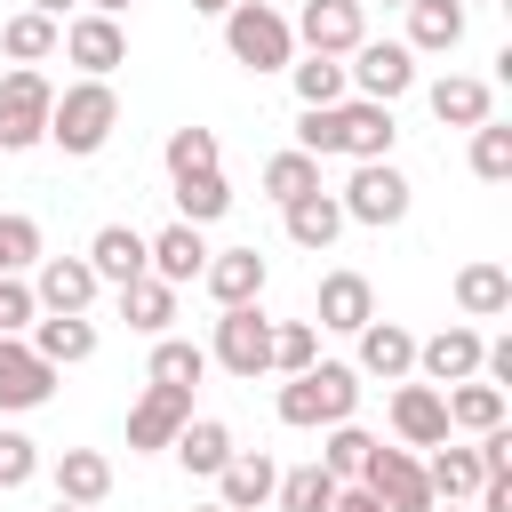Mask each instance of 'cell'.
<instances>
[{"mask_svg":"<svg viewBox=\"0 0 512 512\" xmlns=\"http://www.w3.org/2000/svg\"><path fill=\"white\" fill-rule=\"evenodd\" d=\"M392 104H368V96H344V104H304V120H296V152H312V160H328V152H344V160H392Z\"/></svg>","mask_w":512,"mask_h":512,"instance_id":"cell-1","label":"cell"},{"mask_svg":"<svg viewBox=\"0 0 512 512\" xmlns=\"http://www.w3.org/2000/svg\"><path fill=\"white\" fill-rule=\"evenodd\" d=\"M352 408H360V368H344V360H312L280 384V424H296V432L344 424Z\"/></svg>","mask_w":512,"mask_h":512,"instance_id":"cell-2","label":"cell"},{"mask_svg":"<svg viewBox=\"0 0 512 512\" xmlns=\"http://www.w3.org/2000/svg\"><path fill=\"white\" fill-rule=\"evenodd\" d=\"M112 128H120V96H112V80H80V88H64V96L48 104V144H64L72 160L104 152Z\"/></svg>","mask_w":512,"mask_h":512,"instance_id":"cell-3","label":"cell"},{"mask_svg":"<svg viewBox=\"0 0 512 512\" xmlns=\"http://www.w3.org/2000/svg\"><path fill=\"white\" fill-rule=\"evenodd\" d=\"M224 48H232V64H248V72H288V64H296V32H288V16L264 8V0H232V8H224Z\"/></svg>","mask_w":512,"mask_h":512,"instance_id":"cell-4","label":"cell"},{"mask_svg":"<svg viewBox=\"0 0 512 512\" xmlns=\"http://www.w3.org/2000/svg\"><path fill=\"white\" fill-rule=\"evenodd\" d=\"M208 360H216L224 376H240V384L272 376V320H264L256 304H224V312H216V344H208Z\"/></svg>","mask_w":512,"mask_h":512,"instance_id":"cell-5","label":"cell"},{"mask_svg":"<svg viewBox=\"0 0 512 512\" xmlns=\"http://www.w3.org/2000/svg\"><path fill=\"white\" fill-rule=\"evenodd\" d=\"M344 224H400L408 216V176L392 160H352V184L336 192Z\"/></svg>","mask_w":512,"mask_h":512,"instance_id":"cell-6","label":"cell"},{"mask_svg":"<svg viewBox=\"0 0 512 512\" xmlns=\"http://www.w3.org/2000/svg\"><path fill=\"white\" fill-rule=\"evenodd\" d=\"M48 104H56V88H48L32 64H16V72L0 80V152H32V144L48 136Z\"/></svg>","mask_w":512,"mask_h":512,"instance_id":"cell-7","label":"cell"},{"mask_svg":"<svg viewBox=\"0 0 512 512\" xmlns=\"http://www.w3.org/2000/svg\"><path fill=\"white\" fill-rule=\"evenodd\" d=\"M360 488H376V504L384 512H432V480H424V464H416V448H368V464H360Z\"/></svg>","mask_w":512,"mask_h":512,"instance_id":"cell-8","label":"cell"},{"mask_svg":"<svg viewBox=\"0 0 512 512\" xmlns=\"http://www.w3.org/2000/svg\"><path fill=\"white\" fill-rule=\"evenodd\" d=\"M344 80H352L368 104H392V96L416 88V48H408V40H360L352 64H344Z\"/></svg>","mask_w":512,"mask_h":512,"instance_id":"cell-9","label":"cell"},{"mask_svg":"<svg viewBox=\"0 0 512 512\" xmlns=\"http://www.w3.org/2000/svg\"><path fill=\"white\" fill-rule=\"evenodd\" d=\"M312 56H352L360 40H368V8L360 0H304V16L288 24Z\"/></svg>","mask_w":512,"mask_h":512,"instance_id":"cell-10","label":"cell"},{"mask_svg":"<svg viewBox=\"0 0 512 512\" xmlns=\"http://www.w3.org/2000/svg\"><path fill=\"white\" fill-rule=\"evenodd\" d=\"M56 48H64L88 80H112V72L128 64V32H120V16H96V8H88V16H72Z\"/></svg>","mask_w":512,"mask_h":512,"instance_id":"cell-11","label":"cell"},{"mask_svg":"<svg viewBox=\"0 0 512 512\" xmlns=\"http://www.w3.org/2000/svg\"><path fill=\"white\" fill-rule=\"evenodd\" d=\"M192 416V384H144V400L128 408V448H168Z\"/></svg>","mask_w":512,"mask_h":512,"instance_id":"cell-12","label":"cell"},{"mask_svg":"<svg viewBox=\"0 0 512 512\" xmlns=\"http://www.w3.org/2000/svg\"><path fill=\"white\" fill-rule=\"evenodd\" d=\"M48 392H56V368H48L24 336H0V408L24 416V408H40Z\"/></svg>","mask_w":512,"mask_h":512,"instance_id":"cell-13","label":"cell"},{"mask_svg":"<svg viewBox=\"0 0 512 512\" xmlns=\"http://www.w3.org/2000/svg\"><path fill=\"white\" fill-rule=\"evenodd\" d=\"M392 432H400V448H440V440H448V400H440V384H408V376H400V392H392Z\"/></svg>","mask_w":512,"mask_h":512,"instance_id":"cell-14","label":"cell"},{"mask_svg":"<svg viewBox=\"0 0 512 512\" xmlns=\"http://www.w3.org/2000/svg\"><path fill=\"white\" fill-rule=\"evenodd\" d=\"M200 280H208L216 312H224V304H256V296H264V256H256V248H208Z\"/></svg>","mask_w":512,"mask_h":512,"instance_id":"cell-15","label":"cell"},{"mask_svg":"<svg viewBox=\"0 0 512 512\" xmlns=\"http://www.w3.org/2000/svg\"><path fill=\"white\" fill-rule=\"evenodd\" d=\"M96 288H104V280L88 272V256H40V280H32L40 312H88Z\"/></svg>","mask_w":512,"mask_h":512,"instance_id":"cell-16","label":"cell"},{"mask_svg":"<svg viewBox=\"0 0 512 512\" xmlns=\"http://www.w3.org/2000/svg\"><path fill=\"white\" fill-rule=\"evenodd\" d=\"M480 328H440V336H424L416 344V368H424V384H464V376H480Z\"/></svg>","mask_w":512,"mask_h":512,"instance_id":"cell-17","label":"cell"},{"mask_svg":"<svg viewBox=\"0 0 512 512\" xmlns=\"http://www.w3.org/2000/svg\"><path fill=\"white\" fill-rule=\"evenodd\" d=\"M88 272H96V280H112V288L144 280V272H152V256H144V232H136V224H104V232L88 240Z\"/></svg>","mask_w":512,"mask_h":512,"instance_id":"cell-18","label":"cell"},{"mask_svg":"<svg viewBox=\"0 0 512 512\" xmlns=\"http://www.w3.org/2000/svg\"><path fill=\"white\" fill-rule=\"evenodd\" d=\"M352 336H360V376H384V384L416 376V336H408L400 320H368V328H352Z\"/></svg>","mask_w":512,"mask_h":512,"instance_id":"cell-19","label":"cell"},{"mask_svg":"<svg viewBox=\"0 0 512 512\" xmlns=\"http://www.w3.org/2000/svg\"><path fill=\"white\" fill-rule=\"evenodd\" d=\"M424 104H432L440 128H480L496 96H488V80H472V72H440V80L424 88Z\"/></svg>","mask_w":512,"mask_h":512,"instance_id":"cell-20","label":"cell"},{"mask_svg":"<svg viewBox=\"0 0 512 512\" xmlns=\"http://www.w3.org/2000/svg\"><path fill=\"white\" fill-rule=\"evenodd\" d=\"M144 256H152V280L184 288V280H200L208 240H200V224H168V232H152V240H144Z\"/></svg>","mask_w":512,"mask_h":512,"instance_id":"cell-21","label":"cell"},{"mask_svg":"<svg viewBox=\"0 0 512 512\" xmlns=\"http://www.w3.org/2000/svg\"><path fill=\"white\" fill-rule=\"evenodd\" d=\"M32 352L48 368H80L96 352V320L88 312H48V320H32Z\"/></svg>","mask_w":512,"mask_h":512,"instance_id":"cell-22","label":"cell"},{"mask_svg":"<svg viewBox=\"0 0 512 512\" xmlns=\"http://www.w3.org/2000/svg\"><path fill=\"white\" fill-rule=\"evenodd\" d=\"M272 488H280V472H272L264 448H256V456L232 448V464L216 472V504H224V512H256V504H272Z\"/></svg>","mask_w":512,"mask_h":512,"instance_id":"cell-23","label":"cell"},{"mask_svg":"<svg viewBox=\"0 0 512 512\" xmlns=\"http://www.w3.org/2000/svg\"><path fill=\"white\" fill-rule=\"evenodd\" d=\"M368 320H376V288H368L360 272H328V280H320V328L352 336V328H368Z\"/></svg>","mask_w":512,"mask_h":512,"instance_id":"cell-24","label":"cell"},{"mask_svg":"<svg viewBox=\"0 0 512 512\" xmlns=\"http://www.w3.org/2000/svg\"><path fill=\"white\" fill-rule=\"evenodd\" d=\"M168 448H176V464H184L192 480H216V472L232 464V432H224L216 416H184V432H176Z\"/></svg>","mask_w":512,"mask_h":512,"instance_id":"cell-25","label":"cell"},{"mask_svg":"<svg viewBox=\"0 0 512 512\" xmlns=\"http://www.w3.org/2000/svg\"><path fill=\"white\" fill-rule=\"evenodd\" d=\"M464 40V0H408V48L416 56H448Z\"/></svg>","mask_w":512,"mask_h":512,"instance_id":"cell-26","label":"cell"},{"mask_svg":"<svg viewBox=\"0 0 512 512\" xmlns=\"http://www.w3.org/2000/svg\"><path fill=\"white\" fill-rule=\"evenodd\" d=\"M336 232H344V208H336V192H304V200H288V240H296V248L328 256V248H336Z\"/></svg>","mask_w":512,"mask_h":512,"instance_id":"cell-27","label":"cell"},{"mask_svg":"<svg viewBox=\"0 0 512 512\" xmlns=\"http://www.w3.org/2000/svg\"><path fill=\"white\" fill-rule=\"evenodd\" d=\"M56 496H64V504H104V496H112V456L64 448V456H56Z\"/></svg>","mask_w":512,"mask_h":512,"instance_id":"cell-28","label":"cell"},{"mask_svg":"<svg viewBox=\"0 0 512 512\" xmlns=\"http://www.w3.org/2000/svg\"><path fill=\"white\" fill-rule=\"evenodd\" d=\"M456 304H464L472 320H504V312H512V272H504V264H464V272H456Z\"/></svg>","mask_w":512,"mask_h":512,"instance_id":"cell-29","label":"cell"},{"mask_svg":"<svg viewBox=\"0 0 512 512\" xmlns=\"http://www.w3.org/2000/svg\"><path fill=\"white\" fill-rule=\"evenodd\" d=\"M120 320H128L136 336H168V320H176V288L152 280V272L128 280V288H120Z\"/></svg>","mask_w":512,"mask_h":512,"instance_id":"cell-30","label":"cell"},{"mask_svg":"<svg viewBox=\"0 0 512 512\" xmlns=\"http://www.w3.org/2000/svg\"><path fill=\"white\" fill-rule=\"evenodd\" d=\"M440 400H448V432H488V424H504V392L480 384V376H464L456 392L440 384Z\"/></svg>","mask_w":512,"mask_h":512,"instance_id":"cell-31","label":"cell"},{"mask_svg":"<svg viewBox=\"0 0 512 512\" xmlns=\"http://www.w3.org/2000/svg\"><path fill=\"white\" fill-rule=\"evenodd\" d=\"M56 40H64V24H56V16H40V8H16V16L0 24V48H8L16 64H40V56H56Z\"/></svg>","mask_w":512,"mask_h":512,"instance_id":"cell-32","label":"cell"},{"mask_svg":"<svg viewBox=\"0 0 512 512\" xmlns=\"http://www.w3.org/2000/svg\"><path fill=\"white\" fill-rule=\"evenodd\" d=\"M424 480H432V504H464L472 488H480V456L472 448H432V464H424Z\"/></svg>","mask_w":512,"mask_h":512,"instance_id":"cell-33","label":"cell"},{"mask_svg":"<svg viewBox=\"0 0 512 512\" xmlns=\"http://www.w3.org/2000/svg\"><path fill=\"white\" fill-rule=\"evenodd\" d=\"M232 208V184L216 176V168H200V176H176V224H216Z\"/></svg>","mask_w":512,"mask_h":512,"instance_id":"cell-34","label":"cell"},{"mask_svg":"<svg viewBox=\"0 0 512 512\" xmlns=\"http://www.w3.org/2000/svg\"><path fill=\"white\" fill-rule=\"evenodd\" d=\"M264 192L288 208V200H304V192H320V160L312 152H272L264 160Z\"/></svg>","mask_w":512,"mask_h":512,"instance_id":"cell-35","label":"cell"},{"mask_svg":"<svg viewBox=\"0 0 512 512\" xmlns=\"http://www.w3.org/2000/svg\"><path fill=\"white\" fill-rule=\"evenodd\" d=\"M328 496H336L328 464H296V472H280V488H272L280 512H328Z\"/></svg>","mask_w":512,"mask_h":512,"instance_id":"cell-36","label":"cell"},{"mask_svg":"<svg viewBox=\"0 0 512 512\" xmlns=\"http://www.w3.org/2000/svg\"><path fill=\"white\" fill-rule=\"evenodd\" d=\"M288 80H296L304 104H344V96H352V80H344L336 56H304V64H288Z\"/></svg>","mask_w":512,"mask_h":512,"instance_id":"cell-37","label":"cell"},{"mask_svg":"<svg viewBox=\"0 0 512 512\" xmlns=\"http://www.w3.org/2000/svg\"><path fill=\"white\" fill-rule=\"evenodd\" d=\"M472 176H480V184H504V176H512V128H504L496 112L472 128Z\"/></svg>","mask_w":512,"mask_h":512,"instance_id":"cell-38","label":"cell"},{"mask_svg":"<svg viewBox=\"0 0 512 512\" xmlns=\"http://www.w3.org/2000/svg\"><path fill=\"white\" fill-rule=\"evenodd\" d=\"M208 376V352L184 344V336H160L152 344V384H200Z\"/></svg>","mask_w":512,"mask_h":512,"instance_id":"cell-39","label":"cell"},{"mask_svg":"<svg viewBox=\"0 0 512 512\" xmlns=\"http://www.w3.org/2000/svg\"><path fill=\"white\" fill-rule=\"evenodd\" d=\"M368 432L344 416V424H328V448H320V464H328V480H360V464H368Z\"/></svg>","mask_w":512,"mask_h":512,"instance_id":"cell-40","label":"cell"},{"mask_svg":"<svg viewBox=\"0 0 512 512\" xmlns=\"http://www.w3.org/2000/svg\"><path fill=\"white\" fill-rule=\"evenodd\" d=\"M168 176H200V168H216V128H168Z\"/></svg>","mask_w":512,"mask_h":512,"instance_id":"cell-41","label":"cell"},{"mask_svg":"<svg viewBox=\"0 0 512 512\" xmlns=\"http://www.w3.org/2000/svg\"><path fill=\"white\" fill-rule=\"evenodd\" d=\"M312 360H320V328H312V320H280V328H272V368L296 376V368H312Z\"/></svg>","mask_w":512,"mask_h":512,"instance_id":"cell-42","label":"cell"},{"mask_svg":"<svg viewBox=\"0 0 512 512\" xmlns=\"http://www.w3.org/2000/svg\"><path fill=\"white\" fill-rule=\"evenodd\" d=\"M40 320V296H32V280L24 272H0V336H24Z\"/></svg>","mask_w":512,"mask_h":512,"instance_id":"cell-43","label":"cell"},{"mask_svg":"<svg viewBox=\"0 0 512 512\" xmlns=\"http://www.w3.org/2000/svg\"><path fill=\"white\" fill-rule=\"evenodd\" d=\"M40 264V224L32 216H0V272H32Z\"/></svg>","mask_w":512,"mask_h":512,"instance_id":"cell-44","label":"cell"},{"mask_svg":"<svg viewBox=\"0 0 512 512\" xmlns=\"http://www.w3.org/2000/svg\"><path fill=\"white\" fill-rule=\"evenodd\" d=\"M40 472V440H24V432H0V488H24Z\"/></svg>","mask_w":512,"mask_h":512,"instance_id":"cell-45","label":"cell"},{"mask_svg":"<svg viewBox=\"0 0 512 512\" xmlns=\"http://www.w3.org/2000/svg\"><path fill=\"white\" fill-rule=\"evenodd\" d=\"M328 512H384V504H376V488H360V480H336Z\"/></svg>","mask_w":512,"mask_h":512,"instance_id":"cell-46","label":"cell"},{"mask_svg":"<svg viewBox=\"0 0 512 512\" xmlns=\"http://www.w3.org/2000/svg\"><path fill=\"white\" fill-rule=\"evenodd\" d=\"M472 496H480V512H512V472H488Z\"/></svg>","mask_w":512,"mask_h":512,"instance_id":"cell-47","label":"cell"},{"mask_svg":"<svg viewBox=\"0 0 512 512\" xmlns=\"http://www.w3.org/2000/svg\"><path fill=\"white\" fill-rule=\"evenodd\" d=\"M24 8H40V16H64V8H72V0H24Z\"/></svg>","mask_w":512,"mask_h":512,"instance_id":"cell-48","label":"cell"},{"mask_svg":"<svg viewBox=\"0 0 512 512\" xmlns=\"http://www.w3.org/2000/svg\"><path fill=\"white\" fill-rule=\"evenodd\" d=\"M192 8H200V16H224V8H232V0H192Z\"/></svg>","mask_w":512,"mask_h":512,"instance_id":"cell-49","label":"cell"},{"mask_svg":"<svg viewBox=\"0 0 512 512\" xmlns=\"http://www.w3.org/2000/svg\"><path fill=\"white\" fill-rule=\"evenodd\" d=\"M88 8H96V16H120V8H128V0H88Z\"/></svg>","mask_w":512,"mask_h":512,"instance_id":"cell-50","label":"cell"},{"mask_svg":"<svg viewBox=\"0 0 512 512\" xmlns=\"http://www.w3.org/2000/svg\"><path fill=\"white\" fill-rule=\"evenodd\" d=\"M48 512H96V504H64V496H56V504H48Z\"/></svg>","mask_w":512,"mask_h":512,"instance_id":"cell-51","label":"cell"},{"mask_svg":"<svg viewBox=\"0 0 512 512\" xmlns=\"http://www.w3.org/2000/svg\"><path fill=\"white\" fill-rule=\"evenodd\" d=\"M384 8H408V0H384Z\"/></svg>","mask_w":512,"mask_h":512,"instance_id":"cell-52","label":"cell"},{"mask_svg":"<svg viewBox=\"0 0 512 512\" xmlns=\"http://www.w3.org/2000/svg\"><path fill=\"white\" fill-rule=\"evenodd\" d=\"M200 512H224V504H200Z\"/></svg>","mask_w":512,"mask_h":512,"instance_id":"cell-53","label":"cell"},{"mask_svg":"<svg viewBox=\"0 0 512 512\" xmlns=\"http://www.w3.org/2000/svg\"><path fill=\"white\" fill-rule=\"evenodd\" d=\"M448 512H464V504H448Z\"/></svg>","mask_w":512,"mask_h":512,"instance_id":"cell-54","label":"cell"},{"mask_svg":"<svg viewBox=\"0 0 512 512\" xmlns=\"http://www.w3.org/2000/svg\"><path fill=\"white\" fill-rule=\"evenodd\" d=\"M464 8H472V0H464Z\"/></svg>","mask_w":512,"mask_h":512,"instance_id":"cell-55","label":"cell"}]
</instances>
